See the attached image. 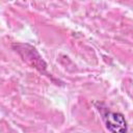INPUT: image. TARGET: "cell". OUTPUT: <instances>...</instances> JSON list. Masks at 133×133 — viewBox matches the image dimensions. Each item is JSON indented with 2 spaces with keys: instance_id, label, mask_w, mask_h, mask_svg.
Listing matches in <instances>:
<instances>
[{
  "instance_id": "obj_1",
  "label": "cell",
  "mask_w": 133,
  "mask_h": 133,
  "mask_svg": "<svg viewBox=\"0 0 133 133\" xmlns=\"http://www.w3.org/2000/svg\"><path fill=\"white\" fill-rule=\"evenodd\" d=\"M106 128L112 133H127V122L124 115L119 112L106 110L102 113Z\"/></svg>"
}]
</instances>
